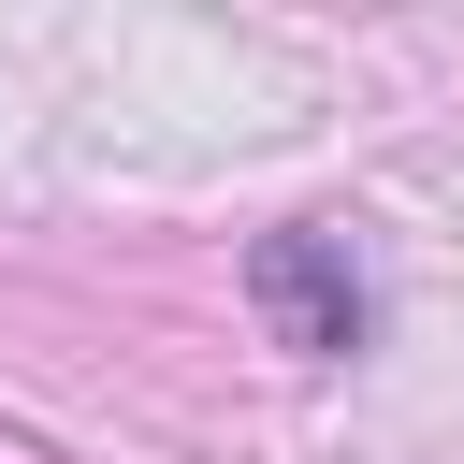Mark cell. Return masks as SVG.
I'll list each match as a JSON object with an SVG mask.
<instances>
[{
  "instance_id": "6da1fadb",
  "label": "cell",
  "mask_w": 464,
  "mask_h": 464,
  "mask_svg": "<svg viewBox=\"0 0 464 464\" xmlns=\"http://www.w3.org/2000/svg\"><path fill=\"white\" fill-rule=\"evenodd\" d=\"M246 290H261L276 348H319V362H334V348L362 334V276H348V246H334V232H261Z\"/></svg>"
}]
</instances>
